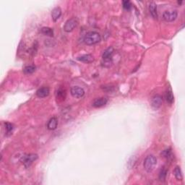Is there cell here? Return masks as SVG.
<instances>
[{"instance_id": "cell-13", "label": "cell", "mask_w": 185, "mask_h": 185, "mask_svg": "<svg viewBox=\"0 0 185 185\" xmlns=\"http://www.w3.org/2000/svg\"><path fill=\"white\" fill-rule=\"evenodd\" d=\"M77 60L85 63H91L93 61V56L91 54H85L77 57Z\"/></svg>"}, {"instance_id": "cell-7", "label": "cell", "mask_w": 185, "mask_h": 185, "mask_svg": "<svg viewBox=\"0 0 185 185\" xmlns=\"http://www.w3.org/2000/svg\"><path fill=\"white\" fill-rule=\"evenodd\" d=\"M163 102V98L160 95H155L152 97L151 100V106L155 109H158L160 107Z\"/></svg>"}, {"instance_id": "cell-18", "label": "cell", "mask_w": 185, "mask_h": 185, "mask_svg": "<svg viewBox=\"0 0 185 185\" xmlns=\"http://www.w3.org/2000/svg\"><path fill=\"white\" fill-rule=\"evenodd\" d=\"M174 176L175 177L178 181H181L182 180L183 176H182V172H181V168H180L179 166H176L174 169Z\"/></svg>"}, {"instance_id": "cell-22", "label": "cell", "mask_w": 185, "mask_h": 185, "mask_svg": "<svg viewBox=\"0 0 185 185\" xmlns=\"http://www.w3.org/2000/svg\"><path fill=\"white\" fill-rule=\"evenodd\" d=\"M4 126H5V129H6V132H7V134H11V132H12V130H13V129H14L13 125H12L11 123L5 122L4 123Z\"/></svg>"}, {"instance_id": "cell-8", "label": "cell", "mask_w": 185, "mask_h": 185, "mask_svg": "<svg viewBox=\"0 0 185 185\" xmlns=\"http://www.w3.org/2000/svg\"><path fill=\"white\" fill-rule=\"evenodd\" d=\"M113 53V47H108L104 51L103 53V59L106 61H109L112 58V55Z\"/></svg>"}, {"instance_id": "cell-5", "label": "cell", "mask_w": 185, "mask_h": 185, "mask_svg": "<svg viewBox=\"0 0 185 185\" xmlns=\"http://www.w3.org/2000/svg\"><path fill=\"white\" fill-rule=\"evenodd\" d=\"M177 15L178 13L176 10L165 11L163 14V18L166 22H173L176 20Z\"/></svg>"}, {"instance_id": "cell-9", "label": "cell", "mask_w": 185, "mask_h": 185, "mask_svg": "<svg viewBox=\"0 0 185 185\" xmlns=\"http://www.w3.org/2000/svg\"><path fill=\"white\" fill-rule=\"evenodd\" d=\"M50 90L48 87H40L36 91L37 96L39 98H45L49 95Z\"/></svg>"}, {"instance_id": "cell-6", "label": "cell", "mask_w": 185, "mask_h": 185, "mask_svg": "<svg viewBox=\"0 0 185 185\" xmlns=\"http://www.w3.org/2000/svg\"><path fill=\"white\" fill-rule=\"evenodd\" d=\"M71 95H72L74 98H80L85 94V90L82 88V87H78V86H74L71 88L70 90Z\"/></svg>"}, {"instance_id": "cell-15", "label": "cell", "mask_w": 185, "mask_h": 185, "mask_svg": "<svg viewBox=\"0 0 185 185\" xmlns=\"http://www.w3.org/2000/svg\"><path fill=\"white\" fill-rule=\"evenodd\" d=\"M66 97V90L62 87H60L58 89L57 92H56V98L58 100H64L65 99Z\"/></svg>"}, {"instance_id": "cell-10", "label": "cell", "mask_w": 185, "mask_h": 185, "mask_svg": "<svg viewBox=\"0 0 185 185\" xmlns=\"http://www.w3.org/2000/svg\"><path fill=\"white\" fill-rule=\"evenodd\" d=\"M108 100L106 98H96L95 100H94L93 103H92V106L95 107V108H100L106 104Z\"/></svg>"}, {"instance_id": "cell-1", "label": "cell", "mask_w": 185, "mask_h": 185, "mask_svg": "<svg viewBox=\"0 0 185 185\" xmlns=\"http://www.w3.org/2000/svg\"><path fill=\"white\" fill-rule=\"evenodd\" d=\"M101 37L98 33L95 31H90L85 34L84 36V42L87 45H92L100 42Z\"/></svg>"}, {"instance_id": "cell-4", "label": "cell", "mask_w": 185, "mask_h": 185, "mask_svg": "<svg viewBox=\"0 0 185 185\" xmlns=\"http://www.w3.org/2000/svg\"><path fill=\"white\" fill-rule=\"evenodd\" d=\"M37 159H38L37 154H28V155H25L22 157V161L25 168H29L30 165Z\"/></svg>"}, {"instance_id": "cell-2", "label": "cell", "mask_w": 185, "mask_h": 185, "mask_svg": "<svg viewBox=\"0 0 185 185\" xmlns=\"http://www.w3.org/2000/svg\"><path fill=\"white\" fill-rule=\"evenodd\" d=\"M157 164V159L154 155H150L146 157L144 160V168L148 173L152 172Z\"/></svg>"}, {"instance_id": "cell-16", "label": "cell", "mask_w": 185, "mask_h": 185, "mask_svg": "<svg viewBox=\"0 0 185 185\" xmlns=\"http://www.w3.org/2000/svg\"><path fill=\"white\" fill-rule=\"evenodd\" d=\"M165 100L170 104L173 103V101H174V97H173V92H172L171 89H169V90H168L166 91V93H165Z\"/></svg>"}, {"instance_id": "cell-3", "label": "cell", "mask_w": 185, "mask_h": 185, "mask_svg": "<svg viewBox=\"0 0 185 185\" xmlns=\"http://www.w3.org/2000/svg\"><path fill=\"white\" fill-rule=\"evenodd\" d=\"M77 24H78V20L75 17H72V18L69 19L64 24V31L69 33L72 32L76 27H77Z\"/></svg>"}, {"instance_id": "cell-17", "label": "cell", "mask_w": 185, "mask_h": 185, "mask_svg": "<svg viewBox=\"0 0 185 185\" xmlns=\"http://www.w3.org/2000/svg\"><path fill=\"white\" fill-rule=\"evenodd\" d=\"M40 32L45 35H48V36H53V30L52 28L48 27H42Z\"/></svg>"}, {"instance_id": "cell-11", "label": "cell", "mask_w": 185, "mask_h": 185, "mask_svg": "<svg viewBox=\"0 0 185 185\" xmlns=\"http://www.w3.org/2000/svg\"><path fill=\"white\" fill-rule=\"evenodd\" d=\"M61 14V9L59 7H56L53 8L51 11V17H52V20L56 22L58 19L59 18Z\"/></svg>"}, {"instance_id": "cell-21", "label": "cell", "mask_w": 185, "mask_h": 185, "mask_svg": "<svg viewBox=\"0 0 185 185\" xmlns=\"http://www.w3.org/2000/svg\"><path fill=\"white\" fill-rule=\"evenodd\" d=\"M161 155H163V157H164L165 158H170L172 157V151L171 148L165 149L161 152Z\"/></svg>"}, {"instance_id": "cell-20", "label": "cell", "mask_w": 185, "mask_h": 185, "mask_svg": "<svg viewBox=\"0 0 185 185\" xmlns=\"http://www.w3.org/2000/svg\"><path fill=\"white\" fill-rule=\"evenodd\" d=\"M167 173H168V171H167V170L165 169V168H162V169L160 170V173H159V179H160V181H164L165 178H166Z\"/></svg>"}, {"instance_id": "cell-19", "label": "cell", "mask_w": 185, "mask_h": 185, "mask_svg": "<svg viewBox=\"0 0 185 185\" xmlns=\"http://www.w3.org/2000/svg\"><path fill=\"white\" fill-rule=\"evenodd\" d=\"M35 69H36L35 66L29 65V66H25V67L24 68L23 72H24V73H25V74H32V73H33L34 72H35Z\"/></svg>"}, {"instance_id": "cell-12", "label": "cell", "mask_w": 185, "mask_h": 185, "mask_svg": "<svg viewBox=\"0 0 185 185\" xmlns=\"http://www.w3.org/2000/svg\"><path fill=\"white\" fill-rule=\"evenodd\" d=\"M58 124V120L56 117H52L49 119L48 124H47V128L49 130H54L56 128Z\"/></svg>"}, {"instance_id": "cell-23", "label": "cell", "mask_w": 185, "mask_h": 185, "mask_svg": "<svg viewBox=\"0 0 185 185\" xmlns=\"http://www.w3.org/2000/svg\"><path fill=\"white\" fill-rule=\"evenodd\" d=\"M122 4L123 7L126 9V10H129L132 8V4H131V2L129 1H124L122 2Z\"/></svg>"}, {"instance_id": "cell-14", "label": "cell", "mask_w": 185, "mask_h": 185, "mask_svg": "<svg viewBox=\"0 0 185 185\" xmlns=\"http://www.w3.org/2000/svg\"><path fill=\"white\" fill-rule=\"evenodd\" d=\"M149 9H150V14L153 18H157L158 14H157V5L154 2H151L149 5Z\"/></svg>"}]
</instances>
